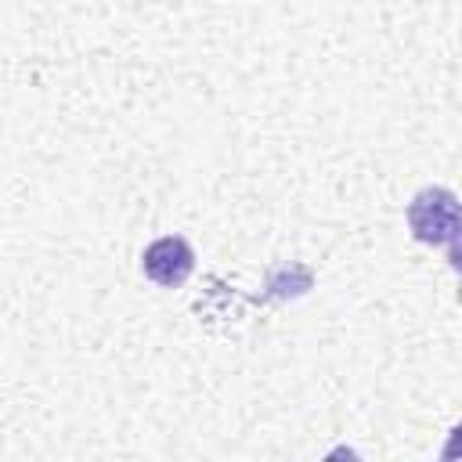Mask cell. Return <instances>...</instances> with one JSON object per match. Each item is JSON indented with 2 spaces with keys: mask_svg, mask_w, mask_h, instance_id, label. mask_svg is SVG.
Returning <instances> with one entry per match:
<instances>
[{
  "mask_svg": "<svg viewBox=\"0 0 462 462\" xmlns=\"http://www.w3.org/2000/svg\"><path fill=\"white\" fill-rule=\"evenodd\" d=\"M408 227L419 242L426 245H448L451 260L455 253V238H458V199L448 188H422L411 206H408Z\"/></svg>",
  "mask_w": 462,
  "mask_h": 462,
  "instance_id": "obj_1",
  "label": "cell"
},
{
  "mask_svg": "<svg viewBox=\"0 0 462 462\" xmlns=\"http://www.w3.org/2000/svg\"><path fill=\"white\" fill-rule=\"evenodd\" d=\"M141 267H144V274H148L155 285L177 289V285H184L188 274L195 271V253H191V245H188L180 235H162V238H155V242L144 249Z\"/></svg>",
  "mask_w": 462,
  "mask_h": 462,
  "instance_id": "obj_2",
  "label": "cell"
},
{
  "mask_svg": "<svg viewBox=\"0 0 462 462\" xmlns=\"http://www.w3.org/2000/svg\"><path fill=\"white\" fill-rule=\"evenodd\" d=\"M307 289H310V271L300 267V263L278 267V271H271V278H267V296H278V300L300 296V292H307Z\"/></svg>",
  "mask_w": 462,
  "mask_h": 462,
  "instance_id": "obj_3",
  "label": "cell"
}]
</instances>
